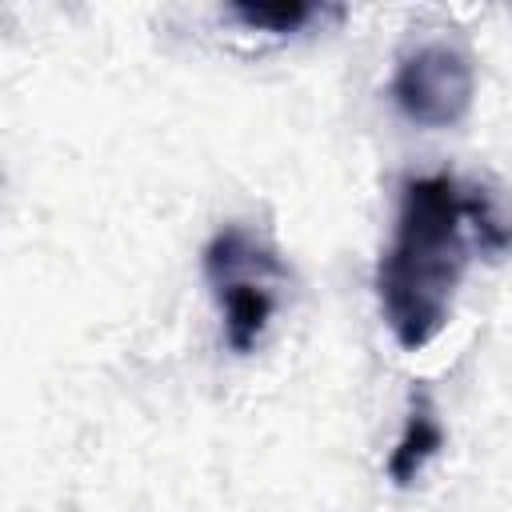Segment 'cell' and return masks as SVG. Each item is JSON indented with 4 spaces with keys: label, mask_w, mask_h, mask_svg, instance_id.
<instances>
[{
    "label": "cell",
    "mask_w": 512,
    "mask_h": 512,
    "mask_svg": "<svg viewBox=\"0 0 512 512\" xmlns=\"http://www.w3.org/2000/svg\"><path fill=\"white\" fill-rule=\"evenodd\" d=\"M512 248V220L488 188H464L448 172L404 180L388 248L376 264V304L404 352L428 348L448 316L472 252L488 260Z\"/></svg>",
    "instance_id": "obj_1"
},
{
    "label": "cell",
    "mask_w": 512,
    "mask_h": 512,
    "mask_svg": "<svg viewBox=\"0 0 512 512\" xmlns=\"http://www.w3.org/2000/svg\"><path fill=\"white\" fill-rule=\"evenodd\" d=\"M200 268L224 320V344L240 356L252 352L284 300L288 264L268 236L252 232L248 224H224L204 244Z\"/></svg>",
    "instance_id": "obj_2"
},
{
    "label": "cell",
    "mask_w": 512,
    "mask_h": 512,
    "mask_svg": "<svg viewBox=\"0 0 512 512\" xmlns=\"http://www.w3.org/2000/svg\"><path fill=\"white\" fill-rule=\"evenodd\" d=\"M388 96L416 128H452L472 112L476 64L452 40H420L400 52Z\"/></svg>",
    "instance_id": "obj_3"
},
{
    "label": "cell",
    "mask_w": 512,
    "mask_h": 512,
    "mask_svg": "<svg viewBox=\"0 0 512 512\" xmlns=\"http://www.w3.org/2000/svg\"><path fill=\"white\" fill-rule=\"evenodd\" d=\"M444 448V424L436 412V400L428 388H412L408 396V412H404V428L384 460V476L396 488H412L420 480V472L428 468V460H436Z\"/></svg>",
    "instance_id": "obj_4"
},
{
    "label": "cell",
    "mask_w": 512,
    "mask_h": 512,
    "mask_svg": "<svg viewBox=\"0 0 512 512\" xmlns=\"http://www.w3.org/2000/svg\"><path fill=\"white\" fill-rule=\"evenodd\" d=\"M244 28H256V32H272V36H288V32H300L304 24H312L324 8L308 4V0H236L228 8Z\"/></svg>",
    "instance_id": "obj_5"
}]
</instances>
